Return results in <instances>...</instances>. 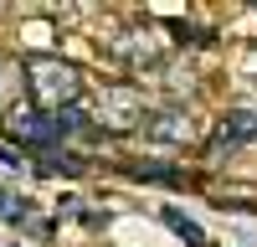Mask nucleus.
Instances as JSON below:
<instances>
[{"label":"nucleus","mask_w":257,"mask_h":247,"mask_svg":"<svg viewBox=\"0 0 257 247\" xmlns=\"http://www.w3.org/2000/svg\"><path fill=\"white\" fill-rule=\"evenodd\" d=\"M21 67H26V93L36 98L41 113H62V108H72V103L82 98V72L72 67V62L41 52V57H26Z\"/></svg>","instance_id":"obj_1"},{"label":"nucleus","mask_w":257,"mask_h":247,"mask_svg":"<svg viewBox=\"0 0 257 247\" xmlns=\"http://www.w3.org/2000/svg\"><path fill=\"white\" fill-rule=\"evenodd\" d=\"M144 93L134 88V82H108V88L98 93V124L103 129H113V134H128V129H139L144 124Z\"/></svg>","instance_id":"obj_2"},{"label":"nucleus","mask_w":257,"mask_h":247,"mask_svg":"<svg viewBox=\"0 0 257 247\" xmlns=\"http://www.w3.org/2000/svg\"><path fill=\"white\" fill-rule=\"evenodd\" d=\"M113 52L128 62V67H134V72H144V67H160V62L170 57V47H165V41L155 36V31H149V26H139V31H123L118 41H113Z\"/></svg>","instance_id":"obj_3"},{"label":"nucleus","mask_w":257,"mask_h":247,"mask_svg":"<svg viewBox=\"0 0 257 247\" xmlns=\"http://www.w3.org/2000/svg\"><path fill=\"white\" fill-rule=\"evenodd\" d=\"M11 134H16L21 144H36V150H52V144L62 139L52 113H21V118H11Z\"/></svg>","instance_id":"obj_4"},{"label":"nucleus","mask_w":257,"mask_h":247,"mask_svg":"<svg viewBox=\"0 0 257 247\" xmlns=\"http://www.w3.org/2000/svg\"><path fill=\"white\" fill-rule=\"evenodd\" d=\"M139 129H144L149 139H165V144H185L190 134H196L185 113H144V124H139Z\"/></svg>","instance_id":"obj_5"},{"label":"nucleus","mask_w":257,"mask_h":247,"mask_svg":"<svg viewBox=\"0 0 257 247\" xmlns=\"http://www.w3.org/2000/svg\"><path fill=\"white\" fill-rule=\"evenodd\" d=\"M21 93H26V67L11 52H0V108H16Z\"/></svg>","instance_id":"obj_6"},{"label":"nucleus","mask_w":257,"mask_h":247,"mask_svg":"<svg viewBox=\"0 0 257 247\" xmlns=\"http://www.w3.org/2000/svg\"><path fill=\"white\" fill-rule=\"evenodd\" d=\"M237 139H257V113H226L216 124V144H237Z\"/></svg>","instance_id":"obj_7"},{"label":"nucleus","mask_w":257,"mask_h":247,"mask_svg":"<svg viewBox=\"0 0 257 247\" xmlns=\"http://www.w3.org/2000/svg\"><path fill=\"white\" fill-rule=\"evenodd\" d=\"M165 221H170V226H175V232L185 237V247H206V232H201V226L190 221L185 211H175V206H165Z\"/></svg>","instance_id":"obj_8"},{"label":"nucleus","mask_w":257,"mask_h":247,"mask_svg":"<svg viewBox=\"0 0 257 247\" xmlns=\"http://www.w3.org/2000/svg\"><path fill=\"white\" fill-rule=\"evenodd\" d=\"M41 170H47V175H77L82 160H77V155H47V160H41Z\"/></svg>","instance_id":"obj_9"},{"label":"nucleus","mask_w":257,"mask_h":247,"mask_svg":"<svg viewBox=\"0 0 257 247\" xmlns=\"http://www.w3.org/2000/svg\"><path fill=\"white\" fill-rule=\"evenodd\" d=\"M128 175H144V180H175V170H165V165H128Z\"/></svg>","instance_id":"obj_10"}]
</instances>
